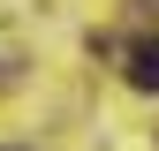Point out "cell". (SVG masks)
<instances>
[{
  "label": "cell",
  "mask_w": 159,
  "mask_h": 151,
  "mask_svg": "<svg viewBox=\"0 0 159 151\" xmlns=\"http://www.w3.org/2000/svg\"><path fill=\"white\" fill-rule=\"evenodd\" d=\"M129 83H136V91H159V38L129 45Z\"/></svg>",
  "instance_id": "6da1fadb"
}]
</instances>
